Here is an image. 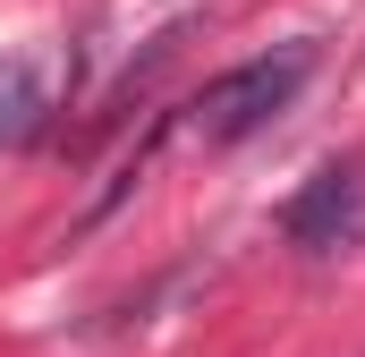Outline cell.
<instances>
[{"label":"cell","instance_id":"6da1fadb","mask_svg":"<svg viewBox=\"0 0 365 357\" xmlns=\"http://www.w3.org/2000/svg\"><path fill=\"white\" fill-rule=\"evenodd\" d=\"M306 77H314V43H272V51H255V60L221 69V77L179 111V128L195 136V145H238V136L272 128L280 111L297 102Z\"/></svg>","mask_w":365,"mask_h":357},{"label":"cell","instance_id":"7a4b0ae2","mask_svg":"<svg viewBox=\"0 0 365 357\" xmlns=\"http://www.w3.org/2000/svg\"><path fill=\"white\" fill-rule=\"evenodd\" d=\"M280 238L306 256V264H331V256H357L365 247V154H340L306 178L289 204H280Z\"/></svg>","mask_w":365,"mask_h":357},{"label":"cell","instance_id":"3957f363","mask_svg":"<svg viewBox=\"0 0 365 357\" xmlns=\"http://www.w3.org/2000/svg\"><path fill=\"white\" fill-rule=\"evenodd\" d=\"M34 128H43V86H34V69H26V60H9V69H0V136H9V145H26Z\"/></svg>","mask_w":365,"mask_h":357}]
</instances>
